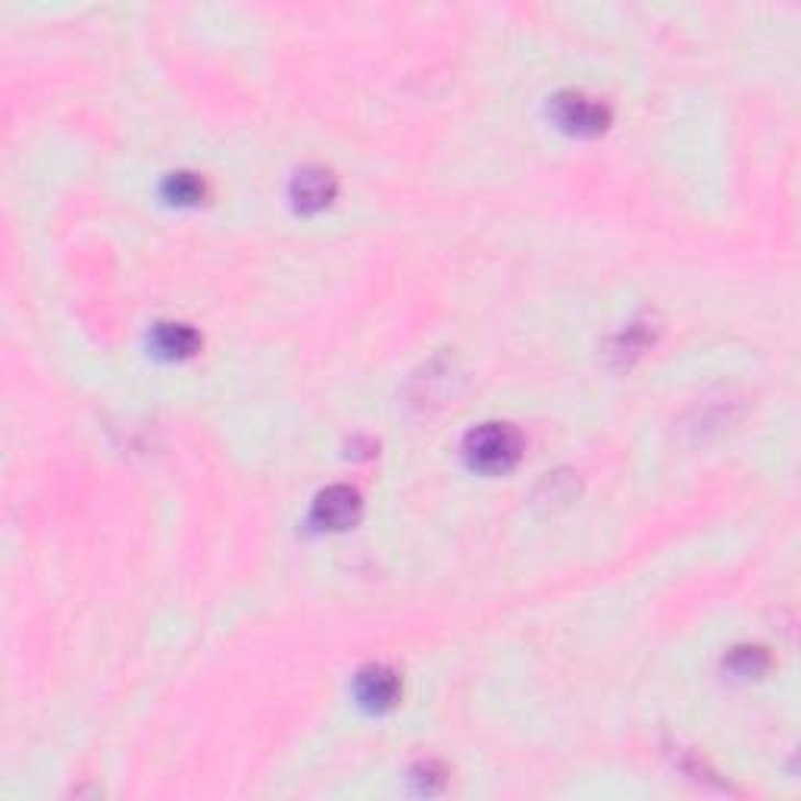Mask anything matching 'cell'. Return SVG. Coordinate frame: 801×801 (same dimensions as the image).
<instances>
[{"mask_svg": "<svg viewBox=\"0 0 801 801\" xmlns=\"http://www.w3.org/2000/svg\"><path fill=\"white\" fill-rule=\"evenodd\" d=\"M467 457L476 470L501 472L511 470L520 457V435L508 423H482L467 435Z\"/></svg>", "mask_w": 801, "mask_h": 801, "instance_id": "6da1fadb", "label": "cell"}, {"mask_svg": "<svg viewBox=\"0 0 801 801\" xmlns=\"http://www.w3.org/2000/svg\"><path fill=\"white\" fill-rule=\"evenodd\" d=\"M398 692H401L398 674L389 670V667H382V664L367 667V670L360 674V679H357V696H360V701H364L367 708H376V711L391 708L394 699H398Z\"/></svg>", "mask_w": 801, "mask_h": 801, "instance_id": "277c9868", "label": "cell"}, {"mask_svg": "<svg viewBox=\"0 0 801 801\" xmlns=\"http://www.w3.org/2000/svg\"><path fill=\"white\" fill-rule=\"evenodd\" d=\"M555 116L557 123L579 135H596L604 125L611 123V110L608 103L589 98L582 91H564L555 98Z\"/></svg>", "mask_w": 801, "mask_h": 801, "instance_id": "7a4b0ae2", "label": "cell"}, {"mask_svg": "<svg viewBox=\"0 0 801 801\" xmlns=\"http://www.w3.org/2000/svg\"><path fill=\"white\" fill-rule=\"evenodd\" d=\"M154 342H157V348L164 351L166 357H188V354H194L201 338L186 323H160Z\"/></svg>", "mask_w": 801, "mask_h": 801, "instance_id": "8992f818", "label": "cell"}, {"mask_svg": "<svg viewBox=\"0 0 801 801\" xmlns=\"http://www.w3.org/2000/svg\"><path fill=\"white\" fill-rule=\"evenodd\" d=\"M166 191H169V198L179 201V204H194V201H201V194H204V182H201L194 173H176V176L166 182Z\"/></svg>", "mask_w": 801, "mask_h": 801, "instance_id": "52a82bcc", "label": "cell"}, {"mask_svg": "<svg viewBox=\"0 0 801 801\" xmlns=\"http://www.w3.org/2000/svg\"><path fill=\"white\" fill-rule=\"evenodd\" d=\"M360 514V494L351 486H330L313 501V523L323 530H348Z\"/></svg>", "mask_w": 801, "mask_h": 801, "instance_id": "3957f363", "label": "cell"}, {"mask_svg": "<svg viewBox=\"0 0 801 801\" xmlns=\"http://www.w3.org/2000/svg\"><path fill=\"white\" fill-rule=\"evenodd\" d=\"M332 194H335V179H332L330 169L310 166L304 173H298V179H294V201L304 207V210H316V207L330 204Z\"/></svg>", "mask_w": 801, "mask_h": 801, "instance_id": "5b68a950", "label": "cell"}]
</instances>
